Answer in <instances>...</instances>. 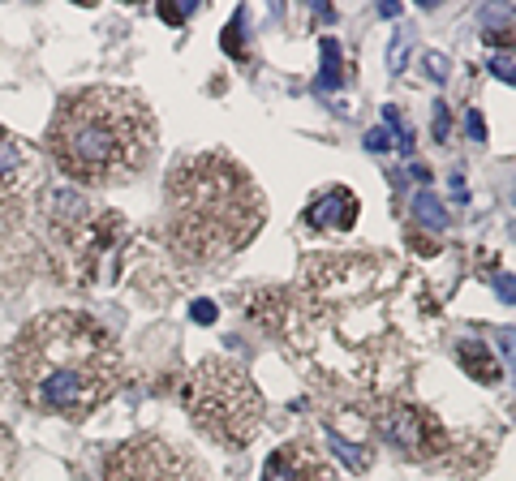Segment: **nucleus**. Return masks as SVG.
<instances>
[{"instance_id":"2eb2a0df","label":"nucleus","mask_w":516,"mask_h":481,"mask_svg":"<svg viewBox=\"0 0 516 481\" xmlns=\"http://www.w3.org/2000/svg\"><path fill=\"white\" fill-rule=\"evenodd\" d=\"M336 82H340V43L323 39V78H319V86H336Z\"/></svg>"},{"instance_id":"9d476101","label":"nucleus","mask_w":516,"mask_h":481,"mask_svg":"<svg viewBox=\"0 0 516 481\" xmlns=\"http://www.w3.org/2000/svg\"><path fill=\"white\" fill-rule=\"evenodd\" d=\"M306 224L314 232H349L357 224V198H353V189L332 185L327 194H319L306 207Z\"/></svg>"},{"instance_id":"423d86ee","label":"nucleus","mask_w":516,"mask_h":481,"mask_svg":"<svg viewBox=\"0 0 516 481\" xmlns=\"http://www.w3.org/2000/svg\"><path fill=\"white\" fill-rule=\"evenodd\" d=\"M370 426H375L379 439L392 451H400L405 460L469 473L465 469V443L456 439V434H448V426H443V421L422 404H409V400H396V396L375 400Z\"/></svg>"},{"instance_id":"dca6fc26","label":"nucleus","mask_w":516,"mask_h":481,"mask_svg":"<svg viewBox=\"0 0 516 481\" xmlns=\"http://www.w3.org/2000/svg\"><path fill=\"white\" fill-rule=\"evenodd\" d=\"M13 456H18V443H13V434H9L5 426H0V481H9Z\"/></svg>"},{"instance_id":"9b49d317","label":"nucleus","mask_w":516,"mask_h":481,"mask_svg":"<svg viewBox=\"0 0 516 481\" xmlns=\"http://www.w3.org/2000/svg\"><path fill=\"white\" fill-rule=\"evenodd\" d=\"M293 305L297 297L289 288H263L258 297H250V318L263 323L267 331H289L293 327Z\"/></svg>"},{"instance_id":"aec40b11","label":"nucleus","mask_w":516,"mask_h":481,"mask_svg":"<svg viewBox=\"0 0 516 481\" xmlns=\"http://www.w3.org/2000/svg\"><path fill=\"white\" fill-rule=\"evenodd\" d=\"M366 147H370V151H387V134H383V129H370V134H366Z\"/></svg>"},{"instance_id":"f257e3e1","label":"nucleus","mask_w":516,"mask_h":481,"mask_svg":"<svg viewBox=\"0 0 516 481\" xmlns=\"http://www.w3.org/2000/svg\"><path fill=\"white\" fill-rule=\"evenodd\" d=\"M9 378L31 413L86 421L117 396L125 357L99 318L48 310L18 331L9 348Z\"/></svg>"},{"instance_id":"ddd939ff","label":"nucleus","mask_w":516,"mask_h":481,"mask_svg":"<svg viewBox=\"0 0 516 481\" xmlns=\"http://www.w3.org/2000/svg\"><path fill=\"white\" fill-rule=\"evenodd\" d=\"M327 443H332V451H336V456H340L344 464H349L353 473H366V469H370V460H375V451H370L366 443L344 439V434H340V430H332V426H327Z\"/></svg>"},{"instance_id":"f03ea898","label":"nucleus","mask_w":516,"mask_h":481,"mask_svg":"<svg viewBox=\"0 0 516 481\" xmlns=\"http://www.w3.org/2000/svg\"><path fill=\"white\" fill-rule=\"evenodd\" d=\"M267 224V198L258 181L228 151L181 155L168 172V250L190 267L241 254Z\"/></svg>"},{"instance_id":"f8f14e48","label":"nucleus","mask_w":516,"mask_h":481,"mask_svg":"<svg viewBox=\"0 0 516 481\" xmlns=\"http://www.w3.org/2000/svg\"><path fill=\"white\" fill-rule=\"evenodd\" d=\"M456 357H461V366L478 378V383H499V361L491 357V348L478 344V340H461L456 348Z\"/></svg>"},{"instance_id":"6e6552de","label":"nucleus","mask_w":516,"mask_h":481,"mask_svg":"<svg viewBox=\"0 0 516 481\" xmlns=\"http://www.w3.org/2000/svg\"><path fill=\"white\" fill-rule=\"evenodd\" d=\"M39 189V151L0 125V211L22 207Z\"/></svg>"},{"instance_id":"412c9836","label":"nucleus","mask_w":516,"mask_h":481,"mask_svg":"<svg viewBox=\"0 0 516 481\" xmlns=\"http://www.w3.org/2000/svg\"><path fill=\"white\" fill-rule=\"evenodd\" d=\"M495 78L512 82V56H499V61H495Z\"/></svg>"},{"instance_id":"20e7f679","label":"nucleus","mask_w":516,"mask_h":481,"mask_svg":"<svg viewBox=\"0 0 516 481\" xmlns=\"http://www.w3.org/2000/svg\"><path fill=\"white\" fill-rule=\"evenodd\" d=\"M43 232H48L52 271L65 284H112L121 271L129 224L117 211L95 207L78 189H52L43 202Z\"/></svg>"},{"instance_id":"4468645a","label":"nucleus","mask_w":516,"mask_h":481,"mask_svg":"<svg viewBox=\"0 0 516 481\" xmlns=\"http://www.w3.org/2000/svg\"><path fill=\"white\" fill-rule=\"evenodd\" d=\"M413 215L430 228H448V211L439 207V198L430 194V189H418V194H413Z\"/></svg>"},{"instance_id":"a211bd4d","label":"nucleus","mask_w":516,"mask_h":481,"mask_svg":"<svg viewBox=\"0 0 516 481\" xmlns=\"http://www.w3.org/2000/svg\"><path fill=\"white\" fill-rule=\"evenodd\" d=\"M190 314H194V323H203V327L215 323V305H211V301H194V305H190Z\"/></svg>"},{"instance_id":"0eeeda50","label":"nucleus","mask_w":516,"mask_h":481,"mask_svg":"<svg viewBox=\"0 0 516 481\" xmlns=\"http://www.w3.org/2000/svg\"><path fill=\"white\" fill-rule=\"evenodd\" d=\"M104 481H207V469L194 451L177 447L164 434H138L108 451Z\"/></svg>"},{"instance_id":"1a4fd4ad","label":"nucleus","mask_w":516,"mask_h":481,"mask_svg":"<svg viewBox=\"0 0 516 481\" xmlns=\"http://www.w3.org/2000/svg\"><path fill=\"white\" fill-rule=\"evenodd\" d=\"M263 481H336V477H332V464H327V456L319 447L306 443V439H293V443H280L267 456Z\"/></svg>"},{"instance_id":"6ab92c4d","label":"nucleus","mask_w":516,"mask_h":481,"mask_svg":"<svg viewBox=\"0 0 516 481\" xmlns=\"http://www.w3.org/2000/svg\"><path fill=\"white\" fill-rule=\"evenodd\" d=\"M435 138L448 142V108H443V104H435Z\"/></svg>"},{"instance_id":"f3484780","label":"nucleus","mask_w":516,"mask_h":481,"mask_svg":"<svg viewBox=\"0 0 516 481\" xmlns=\"http://www.w3.org/2000/svg\"><path fill=\"white\" fill-rule=\"evenodd\" d=\"M426 74L435 82H448V61H443L439 52H426Z\"/></svg>"},{"instance_id":"39448f33","label":"nucleus","mask_w":516,"mask_h":481,"mask_svg":"<svg viewBox=\"0 0 516 481\" xmlns=\"http://www.w3.org/2000/svg\"><path fill=\"white\" fill-rule=\"evenodd\" d=\"M181 404L190 413L194 430L228 451L250 447L258 439V430H263V413H267V400L254 387V378L228 357L198 361L181 383Z\"/></svg>"},{"instance_id":"4be33fe9","label":"nucleus","mask_w":516,"mask_h":481,"mask_svg":"<svg viewBox=\"0 0 516 481\" xmlns=\"http://www.w3.org/2000/svg\"><path fill=\"white\" fill-rule=\"evenodd\" d=\"M469 134H473V138H486V125H482L478 112H469Z\"/></svg>"},{"instance_id":"7ed1b4c3","label":"nucleus","mask_w":516,"mask_h":481,"mask_svg":"<svg viewBox=\"0 0 516 481\" xmlns=\"http://www.w3.org/2000/svg\"><path fill=\"white\" fill-rule=\"evenodd\" d=\"M160 125L151 104L129 86H82L56 104L48 121V155L69 181L112 189L151 164Z\"/></svg>"}]
</instances>
